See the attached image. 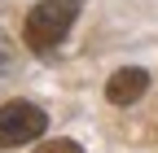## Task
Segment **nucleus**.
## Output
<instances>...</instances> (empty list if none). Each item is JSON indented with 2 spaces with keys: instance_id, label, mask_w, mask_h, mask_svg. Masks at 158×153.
<instances>
[{
  "instance_id": "nucleus-1",
  "label": "nucleus",
  "mask_w": 158,
  "mask_h": 153,
  "mask_svg": "<svg viewBox=\"0 0 158 153\" xmlns=\"http://www.w3.org/2000/svg\"><path fill=\"white\" fill-rule=\"evenodd\" d=\"M79 5H84V0H40V5L27 13V22H22L27 48L40 53V57H48V53L70 35L75 18H79Z\"/></svg>"
},
{
  "instance_id": "nucleus-2",
  "label": "nucleus",
  "mask_w": 158,
  "mask_h": 153,
  "mask_svg": "<svg viewBox=\"0 0 158 153\" xmlns=\"http://www.w3.org/2000/svg\"><path fill=\"white\" fill-rule=\"evenodd\" d=\"M44 127H48V114L40 105H31V101H5L0 105V153L40 140Z\"/></svg>"
},
{
  "instance_id": "nucleus-3",
  "label": "nucleus",
  "mask_w": 158,
  "mask_h": 153,
  "mask_svg": "<svg viewBox=\"0 0 158 153\" xmlns=\"http://www.w3.org/2000/svg\"><path fill=\"white\" fill-rule=\"evenodd\" d=\"M149 92V74L141 66H123V70H114L110 74V83H106V101L110 105H136Z\"/></svg>"
},
{
  "instance_id": "nucleus-4",
  "label": "nucleus",
  "mask_w": 158,
  "mask_h": 153,
  "mask_svg": "<svg viewBox=\"0 0 158 153\" xmlns=\"http://www.w3.org/2000/svg\"><path fill=\"white\" fill-rule=\"evenodd\" d=\"M35 153H84V149H79L75 140H53V144H40Z\"/></svg>"
},
{
  "instance_id": "nucleus-5",
  "label": "nucleus",
  "mask_w": 158,
  "mask_h": 153,
  "mask_svg": "<svg viewBox=\"0 0 158 153\" xmlns=\"http://www.w3.org/2000/svg\"><path fill=\"white\" fill-rule=\"evenodd\" d=\"M5 70H9V53L0 48V74H5Z\"/></svg>"
}]
</instances>
